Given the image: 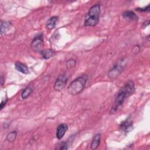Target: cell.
I'll use <instances>...</instances> for the list:
<instances>
[{"instance_id":"d6986e66","label":"cell","mask_w":150,"mask_h":150,"mask_svg":"<svg viewBox=\"0 0 150 150\" xmlns=\"http://www.w3.org/2000/svg\"><path fill=\"white\" fill-rule=\"evenodd\" d=\"M137 11L139 12H149V5H148L144 7V8H137L135 9Z\"/></svg>"},{"instance_id":"7a4b0ae2","label":"cell","mask_w":150,"mask_h":150,"mask_svg":"<svg viewBox=\"0 0 150 150\" xmlns=\"http://www.w3.org/2000/svg\"><path fill=\"white\" fill-rule=\"evenodd\" d=\"M100 12V4H96L90 7L86 16L84 25L85 26H94L97 25L99 22Z\"/></svg>"},{"instance_id":"3957f363","label":"cell","mask_w":150,"mask_h":150,"mask_svg":"<svg viewBox=\"0 0 150 150\" xmlns=\"http://www.w3.org/2000/svg\"><path fill=\"white\" fill-rule=\"evenodd\" d=\"M88 77L84 74L80 76L71 82L67 87V91L71 95H77L80 93L85 87Z\"/></svg>"},{"instance_id":"ffe728a7","label":"cell","mask_w":150,"mask_h":150,"mask_svg":"<svg viewBox=\"0 0 150 150\" xmlns=\"http://www.w3.org/2000/svg\"><path fill=\"white\" fill-rule=\"evenodd\" d=\"M7 101H8V98L2 101L1 103V105H0V109H1V110H2L4 108V107L5 106Z\"/></svg>"},{"instance_id":"9a60e30c","label":"cell","mask_w":150,"mask_h":150,"mask_svg":"<svg viewBox=\"0 0 150 150\" xmlns=\"http://www.w3.org/2000/svg\"><path fill=\"white\" fill-rule=\"evenodd\" d=\"M32 92V89L30 87H26L21 93V97L22 99H26L28 97Z\"/></svg>"},{"instance_id":"44dd1931","label":"cell","mask_w":150,"mask_h":150,"mask_svg":"<svg viewBox=\"0 0 150 150\" xmlns=\"http://www.w3.org/2000/svg\"><path fill=\"white\" fill-rule=\"evenodd\" d=\"M149 25V21H146L145 22H144L142 24V28H146L147 26H148Z\"/></svg>"},{"instance_id":"5b68a950","label":"cell","mask_w":150,"mask_h":150,"mask_svg":"<svg viewBox=\"0 0 150 150\" xmlns=\"http://www.w3.org/2000/svg\"><path fill=\"white\" fill-rule=\"evenodd\" d=\"M43 46V34L40 33L36 35L31 42V47L35 52H41V49Z\"/></svg>"},{"instance_id":"8fae6325","label":"cell","mask_w":150,"mask_h":150,"mask_svg":"<svg viewBox=\"0 0 150 150\" xmlns=\"http://www.w3.org/2000/svg\"><path fill=\"white\" fill-rule=\"evenodd\" d=\"M101 141V134H96L91 141V143L90 144V147L91 149H97L100 144Z\"/></svg>"},{"instance_id":"e0dca14e","label":"cell","mask_w":150,"mask_h":150,"mask_svg":"<svg viewBox=\"0 0 150 150\" xmlns=\"http://www.w3.org/2000/svg\"><path fill=\"white\" fill-rule=\"evenodd\" d=\"M57 147L56 148V149H60V150H66L68 149V146H67V144L66 142H62L60 143H59V144L57 145Z\"/></svg>"},{"instance_id":"52a82bcc","label":"cell","mask_w":150,"mask_h":150,"mask_svg":"<svg viewBox=\"0 0 150 150\" xmlns=\"http://www.w3.org/2000/svg\"><path fill=\"white\" fill-rule=\"evenodd\" d=\"M120 128L121 131L125 133L131 131L133 129V124L130 118H128L125 121H122L120 125Z\"/></svg>"},{"instance_id":"ba28073f","label":"cell","mask_w":150,"mask_h":150,"mask_svg":"<svg viewBox=\"0 0 150 150\" xmlns=\"http://www.w3.org/2000/svg\"><path fill=\"white\" fill-rule=\"evenodd\" d=\"M68 130V125L65 123L59 124L56 129V136L58 139H61Z\"/></svg>"},{"instance_id":"4fadbf2b","label":"cell","mask_w":150,"mask_h":150,"mask_svg":"<svg viewBox=\"0 0 150 150\" xmlns=\"http://www.w3.org/2000/svg\"><path fill=\"white\" fill-rule=\"evenodd\" d=\"M122 16L124 18L129 20V21H137L138 18L137 15L131 11H126L122 13Z\"/></svg>"},{"instance_id":"7402d4cb","label":"cell","mask_w":150,"mask_h":150,"mask_svg":"<svg viewBox=\"0 0 150 150\" xmlns=\"http://www.w3.org/2000/svg\"><path fill=\"white\" fill-rule=\"evenodd\" d=\"M4 79H4V76L2 75L1 77V83L2 85H3L4 83V82H5V80H4Z\"/></svg>"},{"instance_id":"2e32d148","label":"cell","mask_w":150,"mask_h":150,"mask_svg":"<svg viewBox=\"0 0 150 150\" xmlns=\"http://www.w3.org/2000/svg\"><path fill=\"white\" fill-rule=\"evenodd\" d=\"M16 136H17V132L16 131H12L8 134V135H6V139L8 142H11L15 140Z\"/></svg>"},{"instance_id":"7c38bea8","label":"cell","mask_w":150,"mask_h":150,"mask_svg":"<svg viewBox=\"0 0 150 150\" xmlns=\"http://www.w3.org/2000/svg\"><path fill=\"white\" fill-rule=\"evenodd\" d=\"M40 53L43 58L47 60L53 57L56 54V52L52 49H47L42 50L40 52Z\"/></svg>"},{"instance_id":"277c9868","label":"cell","mask_w":150,"mask_h":150,"mask_svg":"<svg viewBox=\"0 0 150 150\" xmlns=\"http://www.w3.org/2000/svg\"><path fill=\"white\" fill-rule=\"evenodd\" d=\"M125 66L123 61H119L110 70L108 73V76L112 80L115 79L122 73Z\"/></svg>"},{"instance_id":"6da1fadb","label":"cell","mask_w":150,"mask_h":150,"mask_svg":"<svg viewBox=\"0 0 150 150\" xmlns=\"http://www.w3.org/2000/svg\"><path fill=\"white\" fill-rule=\"evenodd\" d=\"M135 91V85L132 80L128 81L118 91L115 98L110 113H115L124 104L125 100Z\"/></svg>"},{"instance_id":"ac0fdd59","label":"cell","mask_w":150,"mask_h":150,"mask_svg":"<svg viewBox=\"0 0 150 150\" xmlns=\"http://www.w3.org/2000/svg\"><path fill=\"white\" fill-rule=\"evenodd\" d=\"M76 62L74 59H70L66 62V66L67 68H73L76 66Z\"/></svg>"},{"instance_id":"5bb4252c","label":"cell","mask_w":150,"mask_h":150,"mask_svg":"<svg viewBox=\"0 0 150 150\" xmlns=\"http://www.w3.org/2000/svg\"><path fill=\"white\" fill-rule=\"evenodd\" d=\"M12 23L8 21H1V34H5L12 27Z\"/></svg>"},{"instance_id":"9c48e42d","label":"cell","mask_w":150,"mask_h":150,"mask_svg":"<svg viewBox=\"0 0 150 150\" xmlns=\"http://www.w3.org/2000/svg\"><path fill=\"white\" fill-rule=\"evenodd\" d=\"M59 22V18L56 16H53L50 18L46 23V27L49 30L54 29Z\"/></svg>"},{"instance_id":"30bf717a","label":"cell","mask_w":150,"mask_h":150,"mask_svg":"<svg viewBox=\"0 0 150 150\" xmlns=\"http://www.w3.org/2000/svg\"><path fill=\"white\" fill-rule=\"evenodd\" d=\"M15 67L16 70L23 73V74H28L29 73V68L24 63H21L20 62H16L15 64Z\"/></svg>"},{"instance_id":"8992f818","label":"cell","mask_w":150,"mask_h":150,"mask_svg":"<svg viewBox=\"0 0 150 150\" xmlns=\"http://www.w3.org/2000/svg\"><path fill=\"white\" fill-rule=\"evenodd\" d=\"M68 78L65 74L60 75L58 78L56 80L53 88L56 91H61L63 89L64 86H66V84Z\"/></svg>"}]
</instances>
